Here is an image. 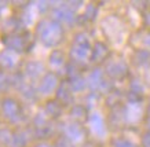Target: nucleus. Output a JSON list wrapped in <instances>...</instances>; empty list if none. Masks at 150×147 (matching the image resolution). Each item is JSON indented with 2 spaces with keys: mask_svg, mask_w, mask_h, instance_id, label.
<instances>
[{
  "mask_svg": "<svg viewBox=\"0 0 150 147\" xmlns=\"http://www.w3.org/2000/svg\"><path fill=\"white\" fill-rule=\"evenodd\" d=\"M59 34H61V29L59 26L54 25V23L47 22L44 23V28L40 29V36L41 40L46 44H54L59 40Z\"/></svg>",
  "mask_w": 150,
  "mask_h": 147,
  "instance_id": "f257e3e1",
  "label": "nucleus"
},
{
  "mask_svg": "<svg viewBox=\"0 0 150 147\" xmlns=\"http://www.w3.org/2000/svg\"><path fill=\"white\" fill-rule=\"evenodd\" d=\"M90 124H91L92 131H94L96 135H103L105 133V124H103V120H102L100 114L94 113L91 120H90Z\"/></svg>",
  "mask_w": 150,
  "mask_h": 147,
  "instance_id": "f03ea898",
  "label": "nucleus"
},
{
  "mask_svg": "<svg viewBox=\"0 0 150 147\" xmlns=\"http://www.w3.org/2000/svg\"><path fill=\"white\" fill-rule=\"evenodd\" d=\"M114 147H137L134 143H131L129 140H117L114 143Z\"/></svg>",
  "mask_w": 150,
  "mask_h": 147,
  "instance_id": "7ed1b4c3",
  "label": "nucleus"
},
{
  "mask_svg": "<svg viewBox=\"0 0 150 147\" xmlns=\"http://www.w3.org/2000/svg\"><path fill=\"white\" fill-rule=\"evenodd\" d=\"M142 142H143V146H145V147H150V132H147V133H145V135H143Z\"/></svg>",
  "mask_w": 150,
  "mask_h": 147,
  "instance_id": "20e7f679",
  "label": "nucleus"
},
{
  "mask_svg": "<svg viewBox=\"0 0 150 147\" xmlns=\"http://www.w3.org/2000/svg\"><path fill=\"white\" fill-rule=\"evenodd\" d=\"M149 128H150V120H149Z\"/></svg>",
  "mask_w": 150,
  "mask_h": 147,
  "instance_id": "39448f33",
  "label": "nucleus"
}]
</instances>
